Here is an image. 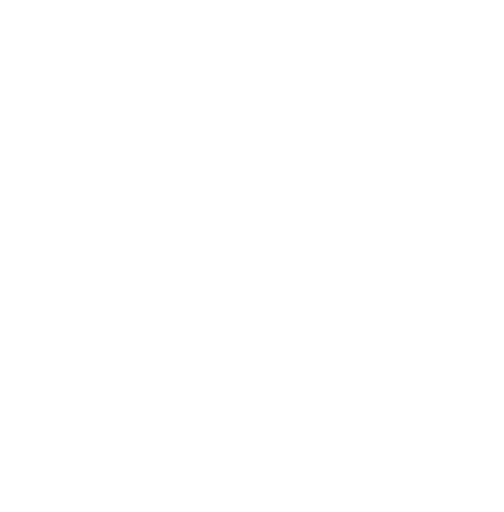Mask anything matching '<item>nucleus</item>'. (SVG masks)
Here are the masks:
<instances>
[]
</instances>
